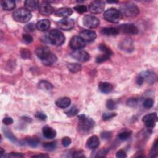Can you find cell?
<instances>
[{
  "instance_id": "cell-50",
  "label": "cell",
  "mask_w": 158,
  "mask_h": 158,
  "mask_svg": "<svg viewBox=\"0 0 158 158\" xmlns=\"http://www.w3.org/2000/svg\"><path fill=\"white\" fill-rule=\"evenodd\" d=\"M4 156L10 157H23V154L21 153H18V152H11L10 154L5 155Z\"/></svg>"
},
{
  "instance_id": "cell-37",
  "label": "cell",
  "mask_w": 158,
  "mask_h": 158,
  "mask_svg": "<svg viewBox=\"0 0 158 158\" xmlns=\"http://www.w3.org/2000/svg\"><path fill=\"white\" fill-rule=\"evenodd\" d=\"M110 57V56L102 53V54L96 57V62L97 63H101V62H105V61H106L107 60L109 59Z\"/></svg>"
},
{
  "instance_id": "cell-16",
  "label": "cell",
  "mask_w": 158,
  "mask_h": 158,
  "mask_svg": "<svg viewBox=\"0 0 158 158\" xmlns=\"http://www.w3.org/2000/svg\"><path fill=\"white\" fill-rule=\"evenodd\" d=\"M35 53L38 57L41 60V61L47 58L52 52L49 48L46 46H39L35 49Z\"/></svg>"
},
{
  "instance_id": "cell-38",
  "label": "cell",
  "mask_w": 158,
  "mask_h": 158,
  "mask_svg": "<svg viewBox=\"0 0 158 158\" xmlns=\"http://www.w3.org/2000/svg\"><path fill=\"white\" fill-rule=\"evenodd\" d=\"M36 28V25L33 23H30L24 27V30L27 32H33Z\"/></svg>"
},
{
  "instance_id": "cell-21",
  "label": "cell",
  "mask_w": 158,
  "mask_h": 158,
  "mask_svg": "<svg viewBox=\"0 0 158 158\" xmlns=\"http://www.w3.org/2000/svg\"><path fill=\"white\" fill-rule=\"evenodd\" d=\"M71 103V100L68 97H62L59 98L56 101V106L62 109H65L68 107Z\"/></svg>"
},
{
  "instance_id": "cell-32",
  "label": "cell",
  "mask_w": 158,
  "mask_h": 158,
  "mask_svg": "<svg viewBox=\"0 0 158 158\" xmlns=\"http://www.w3.org/2000/svg\"><path fill=\"white\" fill-rule=\"evenodd\" d=\"M126 104L130 107H135L138 104V99L135 97L130 98L127 100Z\"/></svg>"
},
{
  "instance_id": "cell-5",
  "label": "cell",
  "mask_w": 158,
  "mask_h": 158,
  "mask_svg": "<svg viewBox=\"0 0 158 158\" xmlns=\"http://www.w3.org/2000/svg\"><path fill=\"white\" fill-rule=\"evenodd\" d=\"M103 17L110 23H118L122 19V14L117 9L110 8L104 12Z\"/></svg>"
},
{
  "instance_id": "cell-18",
  "label": "cell",
  "mask_w": 158,
  "mask_h": 158,
  "mask_svg": "<svg viewBox=\"0 0 158 158\" xmlns=\"http://www.w3.org/2000/svg\"><path fill=\"white\" fill-rule=\"evenodd\" d=\"M73 11L71 8L69 7H62L57 10L54 12V15L57 17H63L64 18L71 15Z\"/></svg>"
},
{
  "instance_id": "cell-35",
  "label": "cell",
  "mask_w": 158,
  "mask_h": 158,
  "mask_svg": "<svg viewBox=\"0 0 158 158\" xmlns=\"http://www.w3.org/2000/svg\"><path fill=\"white\" fill-rule=\"evenodd\" d=\"M78 112V109L77 107L73 106L67 111H65V114L68 117H73L75 115H77Z\"/></svg>"
},
{
  "instance_id": "cell-51",
  "label": "cell",
  "mask_w": 158,
  "mask_h": 158,
  "mask_svg": "<svg viewBox=\"0 0 158 158\" xmlns=\"http://www.w3.org/2000/svg\"><path fill=\"white\" fill-rule=\"evenodd\" d=\"M2 122L6 125H10L13 123V119L11 118V117H4L2 120Z\"/></svg>"
},
{
  "instance_id": "cell-19",
  "label": "cell",
  "mask_w": 158,
  "mask_h": 158,
  "mask_svg": "<svg viewBox=\"0 0 158 158\" xmlns=\"http://www.w3.org/2000/svg\"><path fill=\"white\" fill-rule=\"evenodd\" d=\"M51 25V22L48 19H42L39 20L36 24V29L41 31L47 30Z\"/></svg>"
},
{
  "instance_id": "cell-9",
  "label": "cell",
  "mask_w": 158,
  "mask_h": 158,
  "mask_svg": "<svg viewBox=\"0 0 158 158\" xmlns=\"http://www.w3.org/2000/svg\"><path fill=\"white\" fill-rule=\"evenodd\" d=\"M71 56L76 60L82 62H86L90 59L89 54L86 51L81 49L74 51L71 53Z\"/></svg>"
},
{
  "instance_id": "cell-39",
  "label": "cell",
  "mask_w": 158,
  "mask_h": 158,
  "mask_svg": "<svg viewBox=\"0 0 158 158\" xmlns=\"http://www.w3.org/2000/svg\"><path fill=\"white\" fill-rule=\"evenodd\" d=\"M143 104L145 108L149 109V108H151L152 107V106L154 104V101L151 98H146L143 101Z\"/></svg>"
},
{
  "instance_id": "cell-24",
  "label": "cell",
  "mask_w": 158,
  "mask_h": 158,
  "mask_svg": "<svg viewBox=\"0 0 158 158\" xmlns=\"http://www.w3.org/2000/svg\"><path fill=\"white\" fill-rule=\"evenodd\" d=\"M1 6L4 10H11L15 7V2L12 0L1 1Z\"/></svg>"
},
{
  "instance_id": "cell-22",
  "label": "cell",
  "mask_w": 158,
  "mask_h": 158,
  "mask_svg": "<svg viewBox=\"0 0 158 158\" xmlns=\"http://www.w3.org/2000/svg\"><path fill=\"white\" fill-rule=\"evenodd\" d=\"M120 31L117 28L106 27L101 30V33L105 36H116L118 35Z\"/></svg>"
},
{
  "instance_id": "cell-7",
  "label": "cell",
  "mask_w": 158,
  "mask_h": 158,
  "mask_svg": "<svg viewBox=\"0 0 158 158\" xmlns=\"http://www.w3.org/2000/svg\"><path fill=\"white\" fill-rule=\"evenodd\" d=\"M157 115L156 112L149 113L145 115L143 117V122L148 128H153L156 125V122L157 121Z\"/></svg>"
},
{
  "instance_id": "cell-34",
  "label": "cell",
  "mask_w": 158,
  "mask_h": 158,
  "mask_svg": "<svg viewBox=\"0 0 158 158\" xmlns=\"http://www.w3.org/2000/svg\"><path fill=\"white\" fill-rule=\"evenodd\" d=\"M131 131H123V132H122L120 134H118L117 137L121 141H125L130 138V136H131Z\"/></svg>"
},
{
  "instance_id": "cell-20",
  "label": "cell",
  "mask_w": 158,
  "mask_h": 158,
  "mask_svg": "<svg viewBox=\"0 0 158 158\" xmlns=\"http://www.w3.org/2000/svg\"><path fill=\"white\" fill-rule=\"evenodd\" d=\"M43 136L47 139H52L56 136V131L49 126H44L42 129Z\"/></svg>"
},
{
  "instance_id": "cell-40",
  "label": "cell",
  "mask_w": 158,
  "mask_h": 158,
  "mask_svg": "<svg viewBox=\"0 0 158 158\" xmlns=\"http://www.w3.org/2000/svg\"><path fill=\"white\" fill-rule=\"evenodd\" d=\"M106 107L107 109H109L110 110H113V109H116L117 104H116V102H115V101L110 99H108L107 101Z\"/></svg>"
},
{
  "instance_id": "cell-29",
  "label": "cell",
  "mask_w": 158,
  "mask_h": 158,
  "mask_svg": "<svg viewBox=\"0 0 158 158\" xmlns=\"http://www.w3.org/2000/svg\"><path fill=\"white\" fill-rule=\"evenodd\" d=\"M69 71L72 73H76L79 72L81 69V66L80 64L77 63H70L67 65Z\"/></svg>"
},
{
  "instance_id": "cell-25",
  "label": "cell",
  "mask_w": 158,
  "mask_h": 158,
  "mask_svg": "<svg viewBox=\"0 0 158 158\" xmlns=\"http://www.w3.org/2000/svg\"><path fill=\"white\" fill-rule=\"evenodd\" d=\"M120 47L122 50L126 51H131L133 50V46L131 41L130 39H125L120 44Z\"/></svg>"
},
{
  "instance_id": "cell-48",
  "label": "cell",
  "mask_w": 158,
  "mask_h": 158,
  "mask_svg": "<svg viewBox=\"0 0 158 158\" xmlns=\"http://www.w3.org/2000/svg\"><path fill=\"white\" fill-rule=\"evenodd\" d=\"M116 157L118 158H125L127 157V154L123 150H119L116 153Z\"/></svg>"
},
{
  "instance_id": "cell-12",
  "label": "cell",
  "mask_w": 158,
  "mask_h": 158,
  "mask_svg": "<svg viewBox=\"0 0 158 158\" xmlns=\"http://www.w3.org/2000/svg\"><path fill=\"white\" fill-rule=\"evenodd\" d=\"M138 75L141 77L144 81H146L150 85L155 83L157 79V76L156 73L151 70H145L141 72L138 74Z\"/></svg>"
},
{
  "instance_id": "cell-10",
  "label": "cell",
  "mask_w": 158,
  "mask_h": 158,
  "mask_svg": "<svg viewBox=\"0 0 158 158\" xmlns=\"http://www.w3.org/2000/svg\"><path fill=\"white\" fill-rule=\"evenodd\" d=\"M118 29L119 31L129 35H136L139 31L138 28L133 23L122 24L118 27Z\"/></svg>"
},
{
  "instance_id": "cell-54",
  "label": "cell",
  "mask_w": 158,
  "mask_h": 158,
  "mask_svg": "<svg viewBox=\"0 0 158 158\" xmlns=\"http://www.w3.org/2000/svg\"><path fill=\"white\" fill-rule=\"evenodd\" d=\"M0 150H1V152H0V157H3V154H4L5 153V151L3 150V149L2 148H0Z\"/></svg>"
},
{
  "instance_id": "cell-15",
  "label": "cell",
  "mask_w": 158,
  "mask_h": 158,
  "mask_svg": "<svg viewBox=\"0 0 158 158\" xmlns=\"http://www.w3.org/2000/svg\"><path fill=\"white\" fill-rule=\"evenodd\" d=\"M85 42H91L96 38L95 31L90 30H85L80 32L79 36Z\"/></svg>"
},
{
  "instance_id": "cell-46",
  "label": "cell",
  "mask_w": 158,
  "mask_h": 158,
  "mask_svg": "<svg viewBox=\"0 0 158 158\" xmlns=\"http://www.w3.org/2000/svg\"><path fill=\"white\" fill-rule=\"evenodd\" d=\"M35 117L41 120H43V121H44L46 120L47 118V116L45 114L43 113V112H36V114H35Z\"/></svg>"
},
{
  "instance_id": "cell-26",
  "label": "cell",
  "mask_w": 158,
  "mask_h": 158,
  "mask_svg": "<svg viewBox=\"0 0 158 158\" xmlns=\"http://www.w3.org/2000/svg\"><path fill=\"white\" fill-rule=\"evenodd\" d=\"M99 90L104 93H109L113 89V86L107 82H100L99 83Z\"/></svg>"
},
{
  "instance_id": "cell-13",
  "label": "cell",
  "mask_w": 158,
  "mask_h": 158,
  "mask_svg": "<svg viewBox=\"0 0 158 158\" xmlns=\"http://www.w3.org/2000/svg\"><path fill=\"white\" fill-rule=\"evenodd\" d=\"M58 27L64 30H70L74 27L75 22L72 19L64 18L57 22Z\"/></svg>"
},
{
  "instance_id": "cell-6",
  "label": "cell",
  "mask_w": 158,
  "mask_h": 158,
  "mask_svg": "<svg viewBox=\"0 0 158 158\" xmlns=\"http://www.w3.org/2000/svg\"><path fill=\"white\" fill-rule=\"evenodd\" d=\"M83 25L87 28H95L99 26L100 21L99 19L95 16L87 15L83 17Z\"/></svg>"
},
{
  "instance_id": "cell-49",
  "label": "cell",
  "mask_w": 158,
  "mask_h": 158,
  "mask_svg": "<svg viewBox=\"0 0 158 158\" xmlns=\"http://www.w3.org/2000/svg\"><path fill=\"white\" fill-rule=\"evenodd\" d=\"M101 136L104 139H108L111 137V133L109 131H105L101 134Z\"/></svg>"
},
{
  "instance_id": "cell-44",
  "label": "cell",
  "mask_w": 158,
  "mask_h": 158,
  "mask_svg": "<svg viewBox=\"0 0 158 158\" xmlns=\"http://www.w3.org/2000/svg\"><path fill=\"white\" fill-rule=\"evenodd\" d=\"M116 113H113V112H110V113H103L102 114V119L103 120H109L111 119L112 118L114 117L116 115Z\"/></svg>"
},
{
  "instance_id": "cell-17",
  "label": "cell",
  "mask_w": 158,
  "mask_h": 158,
  "mask_svg": "<svg viewBox=\"0 0 158 158\" xmlns=\"http://www.w3.org/2000/svg\"><path fill=\"white\" fill-rule=\"evenodd\" d=\"M99 144V140L96 135H92L90 136L86 143V146L88 149H94L98 147Z\"/></svg>"
},
{
  "instance_id": "cell-23",
  "label": "cell",
  "mask_w": 158,
  "mask_h": 158,
  "mask_svg": "<svg viewBox=\"0 0 158 158\" xmlns=\"http://www.w3.org/2000/svg\"><path fill=\"white\" fill-rule=\"evenodd\" d=\"M25 8L29 11H33L38 8V2L35 0H27L24 2Z\"/></svg>"
},
{
  "instance_id": "cell-4",
  "label": "cell",
  "mask_w": 158,
  "mask_h": 158,
  "mask_svg": "<svg viewBox=\"0 0 158 158\" xmlns=\"http://www.w3.org/2000/svg\"><path fill=\"white\" fill-rule=\"evenodd\" d=\"M64 35L59 30H52L48 35V40L49 43L55 46H60L65 42Z\"/></svg>"
},
{
  "instance_id": "cell-2",
  "label": "cell",
  "mask_w": 158,
  "mask_h": 158,
  "mask_svg": "<svg viewBox=\"0 0 158 158\" xmlns=\"http://www.w3.org/2000/svg\"><path fill=\"white\" fill-rule=\"evenodd\" d=\"M12 17L14 20L18 22L26 23L31 19L32 15L31 12L26 8L22 7L15 10L12 14Z\"/></svg>"
},
{
  "instance_id": "cell-1",
  "label": "cell",
  "mask_w": 158,
  "mask_h": 158,
  "mask_svg": "<svg viewBox=\"0 0 158 158\" xmlns=\"http://www.w3.org/2000/svg\"><path fill=\"white\" fill-rule=\"evenodd\" d=\"M119 11L122 15L127 17H135L139 13V9L135 4L127 2L120 6Z\"/></svg>"
},
{
  "instance_id": "cell-14",
  "label": "cell",
  "mask_w": 158,
  "mask_h": 158,
  "mask_svg": "<svg viewBox=\"0 0 158 158\" xmlns=\"http://www.w3.org/2000/svg\"><path fill=\"white\" fill-rule=\"evenodd\" d=\"M39 12L43 15H49L54 12V8L49 2L43 1L39 6Z\"/></svg>"
},
{
  "instance_id": "cell-30",
  "label": "cell",
  "mask_w": 158,
  "mask_h": 158,
  "mask_svg": "<svg viewBox=\"0 0 158 158\" xmlns=\"http://www.w3.org/2000/svg\"><path fill=\"white\" fill-rule=\"evenodd\" d=\"M98 48H99V49L103 54H107V55H109L110 56L113 54V52L112 51V50L108 46H107L105 44H100Z\"/></svg>"
},
{
  "instance_id": "cell-3",
  "label": "cell",
  "mask_w": 158,
  "mask_h": 158,
  "mask_svg": "<svg viewBox=\"0 0 158 158\" xmlns=\"http://www.w3.org/2000/svg\"><path fill=\"white\" fill-rule=\"evenodd\" d=\"M78 117V128L81 132L86 133L92 130L94 125V122L91 118H88L85 115H80Z\"/></svg>"
},
{
  "instance_id": "cell-42",
  "label": "cell",
  "mask_w": 158,
  "mask_h": 158,
  "mask_svg": "<svg viewBox=\"0 0 158 158\" xmlns=\"http://www.w3.org/2000/svg\"><path fill=\"white\" fill-rule=\"evenodd\" d=\"M20 55L25 59H29L31 57V52L28 49H23L20 51Z\"/></svg>"
},
{
  "instance_id": "cell-47",
  "label": "cell",
  "mask_w": 158,
  "mask_h": 158,
  "mask_svg": "<svg viewBox=\"0 0 158 158\" xmlns=\"http://www.w3.org/2000/svg\"><path fill=\"white\" fill-rule=\"evenodd\" d=\"M22 38L23 40L27 43H31L33 41V37L29 34H23Z\"/></svg>"
},
{
  "instance_id": "cell-43",
  "label": "cell",
  "mask_w": 158,
  "mask_h": 158,
  "mask_svg": "<svg viewBox=\"0 0 158 158\" xmlns=\"http://www.w3.org/2000/svg\"><path fill=\"white\" fill-rule=\"evenodd\" d=\"M74 9L78 13H84L87 11V7L85 5H77L74 7Z\"/></svg>"
},
{
  "instance_id": "cell-27",
  "label": "cell",
  "mask_w": 158,
  "mask_h": 158,
  "mask_svg": "<svg viewBox=\"0 0 158 158\" xmlns=\"http://www.w3.org/2000/svg\"><path fill=\"white\" fill-rule=\"evenodd\" d=\"M38 86L40 89H42V90H44L46 91H50L53 88L52 85L51 83H49V81H46V80H41L38 83Z\"/></svg>"
},
{
  "instance_id": "cell-52",
  "label": "cell",
  "mask_w": 158,
  "mask_h": 158,
  "mask_svg": "<svg viewBox=\"0 0 158 158\" xmlns=\"http://www.w3.org/2000/svg\"><path fill=\"white\" fill-rule=\"evenodd\" d=\"M73 157H85L84 154H83L82 152L81 151H77V152H75L73 153Z\"/></svg>"
},
{
  "instance_id": "cell-28",
  "label": "cell",
  "mask_w": 158,
  "mask_h": 158,
  "mask_svg": "<svg viewBox=\"0 0 158 158\" xmlns=\"http://www.w3.org/2000/svg\"><path fill=\"white\" fill-rule=\"evenodd\" d=\"M57 60V58L56 57V56L52 53H51L47 58H46L45 59L42 60V62L44 65H51L52 64H54Z\"/></svg>"
},
{
  "instance_id": "cell-11",
  "label": "cell",
  "mask_w": 158,
  "mask_h": 158,
  "mask_svg": "<svg viewBox=\"0 0 158 158\" xmlns=\"http://www.w3.org/2000/svg\"><path fill=\"white\" fill-rule=\"evenodd\" d=\"M85 42L78 36H73L70 41V47L74 51L83 48L85 46Z\"/></svg>"
},
{
  "instance_id": "cell-45",
  "label": "cell",
  "mask_w": 158,
  "mask_h": 158,
  "mask_svg": "<svg viewBox=\"0 0 158 158\" xmlns=\"http://www.w3.org/2000/svg\"><path fill=\"white\" fill-rule=\"evenodd\" d=\"M71 142H72L71 139L69 137H67V136L64 137L62 139V145L64 147L69 146L71 144Z\"/></svg>"
},
{
  "instance_id": "cell-41",
  "label": "cell",
  "mask_w": 158,
  "mask_h": 158,
  "mask_svg": "<svg viewBox=\"0 0 158 158\" xmlns=\"http://www.w3.org/2000/svg\"><path fill=\"white\" fill-rule=\"evenodd\" d=\"M157 140H156V141L154 142L152 148L151 150V152H150V157H156L157 155Z\"/></svg>"
},
{
  "instance_id": "cell-53",
  "label": "cell",
  "mask_w": 158,
  "mask_h": 158,
  "mask_svg": "<svg viewBox=\"0 0 158 158\" xmlns=\"http://www.w3.org/2000/svg\"><path fill=\"white\" fill-rule=\"evenodd\" d=\"M32 157H38V158H44V157H49V155L48 154H36V155H34L31 156Z\"/></svg>"
},
{
  "instance_id": "cell-31",
  "label": "cell",
  "mask_w": 158,
  "mask_h": 158,
  "mask_svg": "<svg viewBox=\"0 0 158 158\" xmlns=\"http://www.w3.org/2000/svg\"><path fill=\"white\" fill-rule=\"evenodd\" d=\"M43 148H44L45 150L50 151H52V150L56 149V148L57 146V143H56V141H52V142H49V143H46L43 144Z\"/></svg>"
},
{
  "instance_id": "cell-8",
  "label": "cell",
  "mask_w": 158,
  "mask_h": 158,
  "mask_svg": "<svg viewBox=\"0 0 158 158\" xmlns=\"http://www.w3.org/2000/svg\"><path fill=\"white\" fill-rule=\"evenodd\" d=\"M105 7V3L102 1L95 0L93 1L88 6L89 10L93 14L101 13Z\"/></svg>"
},
{
  "instance_id": "cell-33",
  "label": "cell",
  "mask_w": 158,
  "mask_h": 158,
  "mask_svg": "<svg viewBox=\"0 0 158 158\" xmlns=\"http://www.w3.org/2000/svg\"><path fill=\"white\" fill-rule=\"evenodd\" d=\"M26 143L30 146L35 148L38 145L39 141L36 138H29L26 139Z\"/></svg>"
},
{
  "instance_id": "cell-36",
  "label": "cell",
  "mask_w": 158,
  "mask_h": 158,
  "mask_svg": "<svg viewBox=\"0 0 158 158\" xmlns=\"http://www.w3.org/2000/svg\"><path fill=\"white\" fill-rule=\"evenodd\" d=\"M3 131H4V135L6 136V137H7L9 140H10L13 143L17 142L16 138L14 136V135L10 131H9L7 129H4Z\"/></svg>"
}]
</instances>
